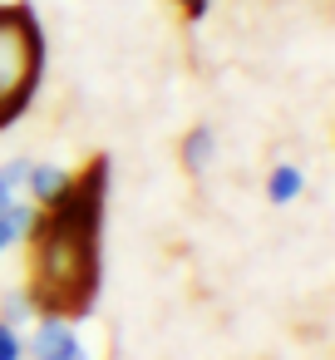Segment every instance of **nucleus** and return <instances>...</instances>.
Listing matches in <instances>:
<instances>
[{"label":"nucleus","mask_w":335,"mask_h":360,"mask_svg":"<svg viewBox=\"0 0 335 360\" xmlns=\"http://www.w3.org/2000/svg\"><path fill=\"white\" fill-rule=\"evenodd\" d=\"M30 217H35V207H30V202H11L6 212H0V252H6V247L30 227Z\"/></svg>","instance_id":"7"},{"label":"nucleus","mask_w":335,"mask_h":360,"mask_svg":"<svg viewBox=\"0 0 335 360\" xmlns=\"http://www.w3.org/2000/svg\"><path fill=\"white\" fill-rule=\"evenodd\" d=\"M35 360H89V350L70 321H40L35 326Z\"/></svg>","instance_id":"3"},{"label":"nucleus","mask_w":335,"mask_h":360,"mask_svg":"<svg viewBox=\"0 0 335 360\" xmlns=\"http://www.w3.org/2000/svg\"><path fill=\"white\" fill-rule=\"evenodd\" d=\"M25 158H11L6 168H0V212H6L11 202H15V188H25Z\"/></svg>","instance_id":"8"},{"label":"nucleus","mask_w":335,"mask_h":360,"mask_svg":"<svg viewBox=\"0 0 335 360\" xmlns=\"http://www.w3.org/2000/svg\"><path fill=\"white\" fill-rule=\"evenodd\" d=\"M212 148H217L212 129H207V124H192V134L183 139V168H188V173H202V168L212 163Z\"/></svg>","instance_id":"5"},{"label":"nucleus","mask_w":335,"mask_h":360,"mask_svg":"<svg viewBox=\"0 0 335 360\" xmlns=\"http://www.w3.org/2000/svg\"><path fill=\"white\" fill-rule=\"evenodd\" d=\"M65 183H70V173H65L60 163H30V168H25V188H30L35 202H50Z\"/></svg>","instance_id":"4"},{"label":"nucleus","mask_w":335,"mask_h":360,"mask_svg":"<svg viewBox=\"0 0 335 360\" xmlns=\"http://www.w3.org/2000/svg\"><path fill=\"white\" fill-rule=\"evenodd\" d=\"M301 188H306V178H301L296 163H276L271 178H266V198H271V202H296Z\"/></svg>","instance_id":"6"},{"label":"nucleus","mask_w":335,"mask_h":360,"mask_svg":"<svg viewBox=\"0 0 335 360\" xmlns=\"http://www.w3.org/2000/svg\"><path fill=\"white\" fill-rule=\"evenodd\" d=\"M20 355H25V345H20L15 326H11V321H0V360H20Z\"/></svg>","instance_id":"9"},{"label":"nucleus","mask_w":335,"mask_h":360,"mask_svg":"<svg viewBox=\"0 0 335 360\" xmlns=\"http://www.w3.org/2000/svg\"><path fill=\"white\" fill-rule=\"evenodd\" d=\"M178 11H183V20H202L212 11V0H178Z\"/></svg>","instance_id":"10"},{"label":"nucleus","mask_w":335,"mask_h":360,"mask_svg":"<svg viewBox=\"0 0 335 360\" xmlns=\"http://www.w3.org/2000/svg\"><path fill=\"white\" fill-rule=\"evenodd\" d=\"M45 75V30L30 6H0V134L35 99Z\"/></svg>","instance_id":"2"},{"label":"nucleus","mask_w":335,"mask_h":360,"mask_svg":"<svg viewBox=\"0 0 335 360\" xmlns=\"http://www.w3.org/2000/svg\"><path fill=\"white\" fill-rule=\"evenodd\" d=\"M109 158H89L45 212L30 217V311L45 321L84 316L99 296V222H104Z\"/></svg>","instance_id":"1"}]
</instances>
